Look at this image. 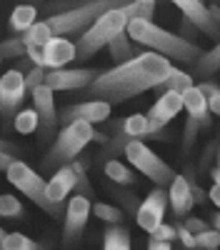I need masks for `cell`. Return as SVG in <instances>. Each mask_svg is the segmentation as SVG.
I'll use <instances>...</instances> for the list:
<instances>
[{
    "mask_svg": "<svg viewBox=\"0 0 220 250\" xmlns=\"http://www.w3.org/2000/svg\"><path fill=\"white\" fill-rule=\"evenodd\" d=\"M90 218V200L83 195H73L65 208V245H73L85 230Z\"/></svg>",
    "mask_w": 220,
    "mask_h": 250,
    "instance_id": "16",
    "label": "cell"
},
{
    "mask_svg": "<svg viewBox=\"0 0 220 250\" xmlns=\"http://www.w3.org/2000/svg\"><path fill=\"white\" fill-rule=\"evenodd\" d=\"M193 85V78L183 70H178V68H170V73L158 83V85L153 90H160V93H165V90H175V93H183L185 88Z\"/></svg>",
    "mask_w": 220,
    "mask_h": 250,
    "instance_id": "22",
    "label": "cell"
},
{
    "mask_svg": "<svg viewBox=\"0 0 220 250\" xmlns=\"http://www.w3.org/2000/svg\"><path fill=\"white\" fill-rule=\"evenodd\" d=\"M40 53H43V62L45 68H65L68 62L75 60V45L70 43V40H65L63 35H53L48 43L40 48Z\"/></svg>",
    "mask_w": 220,
    "mask_h": 250,
    "instance_id": "17",
    "label": "cell"
},
{
    "mask_svg": "<svg viewBox=\"0 0 220 250\" xmlns=\"http://www.w3.org/2000/svg\"><path fill=\"white\" fill-rule=\"evenodd\" d=\"M168 203L178 218H185L190 213V208L195 203H193V193H190V180L185 175H173L170 190H168Z\"/></svg>",
    "mask_w": 220,
    "mask_h": 250,
    "instance_id": "19",
    "label": "cell"
},
{
    "mask_svg": "<svg viewBox=\"0 0 220 250\" xmlns=\"http://www.w3.org/2000/svg\"><path fill=\"white\" fill-rule=\"evenodd\" d=\"M13 160H15V158L10 155V150H0V170H5Z\"/></svg>",
    "mask_w": 220,
    "mask_h": 250,
    "instance_id": "44",
    "label": "cell"
},
{
    "mask_svg": "<svg viewBox=\"0 0 220 250\" xmlns=\"http://www.w3.org/2000/svg\"><path fill=\"white\" fill-rule=\"evenodd\" d=\"M103 250H130V233L123 228V223L118 225H108L103 233Z\"/></svg>",
    "mask_w": 220,
    "mask_h": 250,
    "instance_id": "21",
    "label": "cell"
},
{
    "mask_svg": "<svg viewBox=\"0 0 220 250\" xmlns=\"http://www.w3.org/2000/svg\"><path fill=\"white\" fill-rule=\"evenodd\" d=\"M110 108L105 100H85V103H78V105H68L58 113V120L68 125V123H75V120H83V123H103L108 120L110 115Z\"/></svg>",
    "mask_w": 220,
    "mask_h": 250,
    "instance_id": "14",
    "label": "cell"
},
{
    "mask_svg": "<svg viewBox=\"0 0 220 250\" xmlns=\"http://www.w3.org/2000/svg\"><path fill=\"white\" fill-rule=\"evenodd\" d=\"M133 3L140 8V18H145V20L153 18V13H155V0H133Z\"/></svg>",
    "mask_w": 220,
    "mask_h": 250,
    "instance_id": "39",
    "label": "cell"
},
{
    "mask_svg": "<svg viewBox=\"0 0 220 250\" xmlns=\"http://www.w3.org/2000/svg\"><path fill=\"white\" fill-rule=\"evenodd\" d=\"M70 168H73V173H75V185H73V190H75V195H83V198H93L95 195V190H93V185H90V180H88V173H85V163L83 160H70Z\"/></svg>",
    "mask_w": 220,
    "mask_h": 250,
    "instance_id": "24",
    "label": "cell"
},
{
    "mask_svg": "<svg viewBox=\"0 0 220 250\" xmlns=\"http://www.w3.org/2000/svg\"><path fill=\"white\" fill-rule=\"evenodd\" d=\"M125 3H130V0H85V3H80L75 8L50 15L45 20V25L50 35H75V33H83L98 15H103L110 8H120Z\"/></svg>",
    "mask_w": 220,
    "mask_h": 250,
    "instance_id": "4",
    "label": "cell"
},
{
    "mask_svg": "<svg viewBox=\"0 0 220 250\" xmlns=\"http://www.w3.org/2000/svg\"><path fill=\"white\" fill-rule=\"evenodd\" d=\"M180 95H183V108L188 110V120H195L200 128H208L210 125V113H208V103H205V95L200 93V88L190 85Z\"/></svg>",
    "mask_w": 220,
    "mask_h": 250,
    "instance_id": "20",
    "label": "cell"
},
{
    "mask_svg": "<svg viewBox=\"0 0 220 250\" xmlns=\"http://www.w3.org/2000/svg\"><path fill=\"white\" fill-rule=\"evenodd\" d=\"M93 125L90 123H83V120H75V123H68L63 125L58 140L53 143V148L45 158V168H55V165H65L70 160L78 158V153L85 148L88 143H93Z\"/></svg>",
    "mask_w": 220,
    "mask_h": 250,
    "instance_id": "5",
    "label": "cell"
},
{
    "mask_svg": "<svg viewBox=\"0 0 220 250\" xmlns=\"http://www.w3.org/2000/svg\"><path fill=\"white\" fill-rule=\"evenodd\" d=\"M130 18H140V8L133 3V0L125 3V5H120V8H110L103 15H98L83 30V35H80L78 45H75V60H88L100 48H105L118 33L125 30Z\"/></svg>",
    "mask_w": 220,
    "mask_h": 250,
    "instance_id": "3",
    "label": "cell"
},
{
    "mask_svg": "<svg viewBox=\"0 0 220 250\" xmlns=\"http://www.w3.org/2000/svg\"><path fill=\"white\" fill-rule=\"evenodd\" d=\"M23 78H25V93H30L33 88H38L40 83H43V78H45V68L33 65V68L28 70V75H23Z\"/></svg>",
    "mask_w": 220,
    "mask_h": 250,
    "instance_id": "36",
    "label": "cell"
},
{
    "mask_svg": "<svg viewBox=\"0 0 220 250\" xmlns=\"http://www.w3.org/2000/svg\"><path fill=\"white\" fill-rule=\"evenodd\" d=\"M73 3H78V5H80V3H85V0H73Z\"/></svg>",
    "mask_w": 220,
    "mask_h": 250,
    "instance_id": "49",
    "label": "cell"
},
{
    "mask_svg": "<svg viewBox=\"0 0 220 250\" xmlns=\"http://www.w3.org/2000/svg\"><path fill=\"white\" fill-rule=\"evenodd\" d=\"M38 20V10H35V5H15L13 8V13H10V28L15 30V33H25L33 23Z\"/></svg>",
    "mask_w": 220,
    "mask_h": 250,
    "instance_id": "23",
    "label": "cell"
},
{
    "mask_svg": "<svg viewBox=\"0 0 220 250\" xmlns=\"http://www.w3.org/2000/svg\"><path fill=\"white\" fill-rule=\"evenodd\" d=\"M195 65H198V73L200 75H210V73H218L220 70V43L215 48H210L208 53H203L198 60H195Z\"/></svg>",
    "mask_w": 220,
    "mask_h": 250,
    "instance_id": "29",
    "label": "cell"
},
{
    "mask_svg": "<svg viewBox=\"0 0 220 250\" xmlns=\"http://www.w3.org/2000/svg\"><path fill=\"white\" fill-rule=\"evenodd\" d=\"M3 250H43V245H38L23 233H5L3 238Z\"/></svg>",
    "mask_w": 220,
    "mask_h": 250,
    "instance_id": "30",
    "label": "cell"
},
{
    "mask_svg": "<svg viewBox=\"0 0 220 250\" xmlns=\"http://www.w3.org/2000/svg\"><path fill=\"white\" fill-rule=\"evenodd\" d=\"M165 208H168V193L163 190V188H155L153 193H148V198L143 200V205L138 208V225L143 228L145 233H153L155 228L163 223L165 218Z\"/></svg>",
    "mask_w": 220,
    "mask_h": 250,
    "instance_id": "13",
    "label": "cell"
},
{
    "mask_svg": "<svg viewBox=\"0 0 220 250\" xmlns=\"http://www.w3.org/2000/svg\"><path fill=\"white\" fill-rule=\"evenodd\" d=\"M90 215L105 220V223H110V225L123 223V210H120V208H115V205H108V203H90Z\"/></svg>",
    "mask_w": 220,
    "mask_h": 250,
    "instance_id": "28",
    "label": "cell"
},
{
    "mask_svg": "<svg viewBox=\"0 0 220 250\" xmlns=\"http://www.w3.org/2000/svg\"><path fill=\"white\" fill-rule=\"evenodd\" d=\"M23 55H25V43L20 40V35L0 43V58H23Z\"/></svg>",
    "mask_w": 220,
    "mask_h": 250,
    "instance_id": "35",
    "label": "cell"
},
{
    "mask_svg": "<svg viewBox=\"0 0 220 250\" xmlns=\"http://www.w3.org/2000/svg\"><path fill=\"white\" fill-rule=\"evenodd\" d=\"M190 193H193V203H205V200H208V195L200 190L198 185H193V183H190Z\"/></svg>",
    "mask_w": 220,
    "mask_h": 250,
    "instance_id": "41",
    "label": "cell"
},
{
    "mask_svg": "<svg viewBox=\"0 0 220 250\" xmlns=\"http://www.w3.org/2000/svg\"><path fill=\"white\" fill-rule=\"evenodd\" d=\"M148 138V118L143 113H135V115H128L118 128V135L108 138L105 148L98 153V158H110V155H118L123 153V148L130 143V140H145Z\"/></svg>",
    "mask_w": 220,
    "mask_h": 250,
    "instance_id": "9",
    "label": "cell"
},
{
    "mask_svg": "<svg viewBox=\"0 0 220 250\" xmlns=\"http://www.w3.org/2000/svg\"><path fill=\"white\" fill-rule=\"evenodd\" d=\"M195 248L218 250V248H220V230H215V228H205L203 233L195 235Z\"/></svg>",
    "mask_w": 220,
    "mask_h": 250,
    "instance_id": "34",
    "label": "cell"
},
{
    "mask_svg": "<svg viewBox=\"0 0 220 250\" xmlns=\"http://www.w3.org/2000/svg\"><path fill=\"white\" fill-rule=\"evenodd\" d=\"M173 5H178V10L188 18V23H193L195 28H200L203 33H208L210 38L220 35V8H208L203 0H170Z\"/></svg>",
    "mask_w": 220,
    "mask_h": 250,
    "instance_id": "10",
    "label": "cell"
},
{
    "mask_svg": "<svg viewBox=\"0 0 220 250\" xmlns=\"http://www.w3.org/2000/svg\"><path fill=\"white\" fill-rule=\"evenodd\" d=\"M23 215V203L15 195L0 193V218H20Z\"/></svg>",
    "mask_w": 220,
    "mask_h": 250,
    "instance_id": "33",
    "label": "cell"
},
{
    "mask_svg": "<svg viewBox=\"0 0 220 250\" xmlns=\"http://www.w3.org/2000/svg\"><path fill=\"white\" fill-rule=\"evenodd\" d=\"M188 230L193 233V235H198V233H203L205 228H208V223L205 220H200V218H185V223H183Z\"/></svg>",
    "mask_w": 220,
    "mask_h": 250,
    "instance_id": "40",
    "label": "cell"
},
{
    "mask_svg": "<svg viewBox=\"0 0 220 250\" xmlns=\"http://www.w3.org/2000/svg\"><path fill=\"white\" fill-rule=\"evenodd\" d=\"M0 150H13V145L8 140H0Z\"/></svg>",
    "mask_w": 220,
    "mask_h": 250,
    "instance_id": "46",
    "label": "cell"
},
{
    "mask_svg": "<svg viewBox=\"0 0 220 250\" xmlns=\"http://www.w3.org/2000/svg\"><path fill=\"white\" fill-rule=\"evenodd\" d=\"M200 93L205 95V103H208V113L210 115H220V88L215 83H200Z\"/></svg>",
    "mask_w": 220,
    "mask_h": 250,
    "instance_id": "32",
    "label": "cell"
},
{
    "mask_svg": "<svg viewBox=\"0 0 220 250\" xmlns=\"http://www.w3.org/2000/svg\"><path fill=\"white\" fill-rule=\"evenodd\" d=\"M155 240H165V243H173L178 235H175V225H165V223H160L155 230L150 233Z\"/></svg>",
    "mask_w": 220,
    "mask_h": 250,
    "instance_id": "37",
    "label": "cell"
},
{
    "mask_svg": "<svg viewBox=\"0 0 220 250\" xmlns=\"http://www.w3.org/2000/svg\"><path fill=\"white\" fill-rule=\"evenodd\" d=\"M205 195H208V200H213V203L220 208V185H218V183H213V188H210Z\"/></svg>",
    "mask_w": 220,
    "mask_h": 250,
    "instance_id": "42",
    "label": "cell"
},
{
    "mask_svg": "<svg viewBox=\"0 0 220 250\" xmlns=\"http://www.w3.org/2000/svg\"><path fill=\"white\" fill-rule=\"evenodd\" d=\"M108 48H110V58H113L115 62H125V60H130V58L135 55V50H133V45H130V38H128L125 30L118 33L110 43H108Z\"/></svg>",
    "mask_w": 220,
    "mask_h": 250,
    "instance_id": "25",
    "label": "cell"
},
{
    "mask_svg": "<svg viewBox=\"0 0 220 250\" xmlns=\"http://www.w3.org/2000/svg\"><path fill=\"white\" fill-rule=\"evenodd\" d=\"M50 38H53V35H50V30H48V25H45V20H43V23H33L23 35H20V40H23L25 45H35V48H43Z\"/></svg>",
    "mask_w": 220,
    "mask_h": 250,
    "instance_id": "26",
    "label": "cell"
},
{
    "mask_svg": "<svg viewBox=\"0 0 220 250\" xmlns=\"http://www.w3.org/2000/svg\"><path fill=\"white\" fill-rule=\"evenodd\" d=\"M213 183L220 185V168H213Z\"/></svg>",
    "mask_w": 220,
    "mask_h": 250,
    "instance_id": "45",
    "label": "cell"
},
{
    "mask_svg": "<svg viewBox=\"0 0 220 250\" xmlns=\"http://www.w3.org/2000/svg\"><path fill=\"white\" fill-rule=\"evenodd\" d=\"M125 33L130 40L140 45H148L153 48L155 53H160L168 60H180V62H195L200 55H203V48L190 43V40L180 38L175 33H168L163 28H158L153 20H145V18H130L128 25H125Z\"/></svg>",
    "mask_w": 220,
    "mask_h": 250,
    "instance_id": "2",
    "label": "cell"
},
{
    "mask_svg": "<svg viewBox=\"0 0 220 250\" xmlns=\"http://www.w3.org/2000/svg\"><path fill=\"white\" fill-rule=\"evenodd\" d=\"M73 185H75V173L70 168V163H65V165H60V168H58L53 180L45 183V195H48L50 203L63 208V200L73 193Z\"/></svg>",
    "mask_w": 220,
    "mask_h": 250,
    "instance_id": "18",
    "label": "cell"
},
{
    "mask_svg": "<svg viewBox=\"0 0 220 250\" xmlns=\"http://www.w3.org/2000/svg\"><path fill=\"white\" fill-rule=\"evenodd\" d=\"M183 110V95L175 90H165L160 95L150 110L145 113L148 118V138H160V140H170V135L165 133V125Z\"/></svg>",
    "mask_w": 220,
    "mask_h": 250,
    "instance_id": "8",
    "label": "cell"
},
{
    "mask_svg": "<svg viewBox=\"0 0 220 250\" xmlns=\"http://www.w3.org/2000/svg\"><path fill=\"white\" fill-rule=\"evenodd\" d=\"M95 75H98L95 68H75V70L53 68V70H45L43 83L50 90H80V88H88L95 80Z\"/></svg>",
    "mask_w": 220,
    "mask_h": 250,
    "instance_id": "11",
    "label": "cell"
},
{
    "mask_svg": "<svg viewBox=\"0 0 220 250\" xmlns=\"http://www.w3.org/2000/svg\"><path fill=\"white\" fill-rule=\"evenodd\" d=\"M213 225H215V230H220V213L213 215Z\"/></svg>",
    "mask_w": 220,
    "mask_h": 250,
    "instance_id": "47",
    "label": "cell"
},
{
    "mask_svg": "<svg viewBox=\"0 0 220 250\" xmlns=\"http://www.w3.org/2000/svg\"><path fill=\"white\" fill-rule=\"evenodd\" d=\"M0 60H3V58H0Z\"/></svg>",
    "mask_w": 220,
    "mask_h": 250,
    "instance_id": "50",
    "label": "cell"
},
{
    "mask_svg": "<svg viewBox=\"0 0 220 250\" xmlns=\"http://www.w3.org/2000/svg\"><path fill=\"white\" fill-rule=\"evenodd\" d=\"M123 153H125V158H128V163L133 165V168L138 173H143L148 180H153L158 188L170 185L175 170L170 168L163 158H158L143 140H130L125 148H123Z\"/></svg>",
    "mask_w": 220,
    "mask_h": 250,
    "instance_id": "7",
    "label": "cell"
},
{
    "mask_svg": "<svg viewBox=\"0 0 220 250\" xmlns=\"http://www.w3.org/2000/svg\"><path fill=\"white\" fill-rule=\"evenodd\" d=\"M175 235L180 238V243H183L188 250H193V248H195V235L188 230V228H185L183 223H178V225H175Z\"/></svg>",
    "mask_w": 220,
    "mask_h": 250,
    "instance_id": "38",
    "label": "cell"
},
{
    "mask_svg": "<svg viewBox=\"0 0 220 250\" xmlns=\"http://www.w3.org/2000/svg\"><path fill=\"white\" fill-rule=\"evenodd\" d=\"M148 250H173V248H170V243H165V240H155V238H150Z\"/></svg>",
    "mask_w": 220,
    "mask_h": 250,
    "instance_id": "43",
    "label": "cell"
},
{
    "mask_svg": "<svg viewBox=\"0 0 220 250\" xmlns=\"http://www.w3.org/2000/svg\"><path fill=\"white\" fill-rule=\"evenodd\" d=\"M33 93V105L35 113L40 118V128H43V140L50 138V133L58 125V110H55V90H50L45 83H40L38 88L30 90Z\"/></svg>",
    "mask_w": 220,
    "mask_h": 250,
    "instance_id": "15",
    "label": "cell"
},
{
    "mask_svg": "<svg viewBox=\"0 0 220 250\" xmlns=\"http://www.w3.org/2000/svg\"><path fill=\"white\" fill-rule=\"evenodd\" d=\"M5 175H8L10 185H15L23 195H28L38 208H43L50 218H60V215H63V208L48 200V195H45V180L40 178L30 165H25L23 160H13L5 168Z\"/></svg>",
    "mask_w": 220,
    "mask_h": 250,
    "instance_id": "6",
    "label": "cell"
},
{
    "mask_svg": "<svg viewBox=\"0 0 220 250\" xmlns=\"http://www.w3.org/2000/svg\"><path fill=\"white\" fill-rule=\"evenodd\" d=\"M105 175L118 185H135V175L118 160H105Z\"/></svg>",
    "mask_w": 220,
    "mask_h": 250,
    "instance_id": "27",
    "label": "cell"
},
{
    "mask_svg": "<svg viewBox=\"0 0 220 250\" xmlns=\"http://www.w3.org/2000/svg\"><path fill=\"white\" fill-rule=\"evenodd\" d=\"M13 125H15V130L18 133H23V135H30L38 130V125H40V118L35 110H23V113H18L13 118Z\"/></svg>",
    "mask_w": 220,
    "mask_h": 250,
    "instance_id": "31",
    "label": "cell"
},
{
    "mask_svg": "<svg viewBox=\"0 0 220 250\" xmlns=\"http://www.w3.org/2000/svg\"><path fill=\"white\" fill-rule=\"evenodd\" d=\"M3 238H5V230L0 228V250H3Z\"/></svg>",
    "mask_w": 220,
    "mask_h": 250,
    "instance_id": "48",
    "label": "cell"
},
{
    "mask_svg": "<svg viewBox=\"0 0 220 250\" xmlns=\"http://www.w3.org/2000/svg\"><path fill=\"white\" fill-rule=\"evenodd\" d=\"M170 60L155 50L138 53L125 62H118L115 68L98 73L88 85V95H93V100H105L108 105H118L145 90H153L170 73Z\"/></svg>",
    "mask_w": 220,
    "mask_h": 250,
    "instance_id": "1",
    "label": "cell"
},
{
    "mask_svg": "<svg viewBox=\"0 0 220 250\" xmlns=\"http://www.w3.org/2000/svg\"><path fill=\"white\" fill-rule=\"evenodd\" d=\"M23 98H25V78L20 70L13 68L0 78V113L5 118H13Z\"/></svg>",
    "mask_w": 220,
    "mask_h": 250,
    "instance_id": "12",
    "label": "cell"
}]
</instances>
